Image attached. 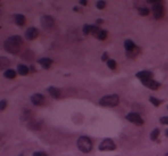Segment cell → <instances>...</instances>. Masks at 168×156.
Returning a JSON list of instances; mask_svg holds the SVG:
<instances>
[{
  "mask_svg": "<svg viewBox=\"0 0 168 156\" xmlns=\"http://www.w3.org/2000/svg\"><path fill=\"white\" fill-rule=\"evenodd\" d=\"M108 60H109V59H108V55H107V53L105 52V53L101 55V61H106V62H107Z\"/></svg>",
  "mask_w": 168,
  "mask_h": 156,
  "instance_id": "obj_33",
  "label": "cell"
},
{
  "mask_svg": "<svg viewBox=\"0 0 168 156\" xmlns=\"http://www.w3.org/2000/svg\"><path fill=\"white\" fill-rule=\"evenodd\" d=\"M160 123L165 124V125H168V116H163L160 118Z\"/></svg>",
  "mask_w": 168,
  "mask_h": 156,
  "instance_id": "obj_30",
  "label": "cell"
},
{
  "mask_svg": "<svg viewBox=\"0 0 168 156\" xmlns=\"http://www.w3.org/2000/svg\"><path fill=\"white\" fill-rule=\"evenodd\" d=\"M4 76H5V78H7V79H14V78L16 77V71L13 70V69H7V70H5Z\"/></svg>",
  "mask_w": 168,
  "mask_h": 156,
  "instance_id": "obj_17",
  "label": "cell"
},
{
  "mask_svg": "<svg viewBox=\"0 0 168 156\" xmlns=\"http://www.w3.org/2000/svg\"><path fill=\"white\" fill-rule=\"evenodd\" d=\"M38 63L44 68V69H48L52 63H53V60L50 59V57H43V59H39L38 60Z\"/></svg>",
  "mask_w": 168,
  "mask_h": 156,
  "instance_id": "obj_11",
  "label": "cell"
},
{
  "mask_svg": "<svg viewBox=\"0 0 168 156\" xmlns=\"http://www.w3.org/2000/svg\"><path fill=\"white\" fill-rule=\"evenodd\" d=\"M124 48H126V51L127 52H130V51H132L134 48H136V45H135V43L132 41V40H126L124 41Z\"/></svg>",
  "mask_w": 168,
  "mask_h": 156,
  "instance_id": "obj_19",
  "label": "cell"
},
{
  "mask_svg": "<svg viewBox=\"0 0 168 156\" xmlns=\"http://www.w3.org/2000/svg\"><path fill=\"white\" fill-rule=\"evenodd\" d=\"M165 156H168V153H167V154H166V155H165Z\"/></svg>",
  "mask_w": 168,
  "mask_h": 156,
  "instance_id": "obj_37",
  "label": "cell"
},
{
  "mask_svg": "<svg viewBox=\"0 0 168 156\" xmlns=\"http://www.w3.org/2000/svg\"><path fill=\"white\" fill-rule=\"evenodd\" d=\"M106 7V3L105 1H98L97 3V8L98 9H104Z\"/></svg>",
  "mask_w": 168,
  "mask_h": 156,
  "instance_id": "obj_28",
  "label": "cell"
},
{
  "mask_svg": "<svg viewBox=\"0 0 168 156\" xmlns=\"http://www.w3.org/2000/svg\"><path fill=\"white\" fill-rule=\"evenodd\" d=\"M29 115H31V111H29V110H25V111H24V114H23V117H22V119L24 120V119H26V118H30L31 116H29Z\"/></svg>",
  "mask_w": 168,
  "mask_h": 156,
  "instance_id": "obj_29",
  "label": "cell"
},
{
  "mask_svg": "<svg viewBox=\"0 0 168 156\" xmlns=\"http://www.w3.org/2000/svg\"><path fill=\"white\" fill-rule=\"evenodd\" d=\"M38 37V30L36 28H29L25 31V38L28 40H34Z\"/></svg>",
  "mask_w": 168,
  "mask_h": 156,
  "instance_id": "obj_9",
  "label": "cell"
},
{
  "mask_svg": "<svg viewBox=\"0 0 168 156\" xmlns=\"http://www.w3.org/2000/svg\"><path fill=\"white\" fill-rule=\"evenodd\" d=\"M79 4H81V5H83V6H87L88 1H87V0H81V1H79Z\"/></svg>",
  "mask_w": 168,
  "mask_h": 156,
  "instance_id": "obj_34",
  "label": "cell"
},
{
  "mask_svg": "<svg viewBox=\"0 0 168 156\" xmlns=\"http://www.w3.org/2000/svg\"><path fill=\"white\" fill-rule=\"evenodd\" d=\"M32 56H34V54H32V52H31V51H26V52L22 55V57H23V59H28V60H31V59H32Z\"/></svg>",
  "mask_w": 168,
  "mask_h": 156,
  "instance_id": "obj_27",
  "label": "cell"
},
{
  "mask_svg": "<svg viewBox=\"0 0 168 156\" xmlns=\"http://www.w3.org/2000/svg\"><path fill=\"white\" fill-rule=\"evenodd\" d=\"M101 23H103V20H100V18L97 20V24H101Z\"/></svg>",
  "mask_w": 168,
  "mask_h": 156,
  "instance_id": "obj_35",
  "label": "cell"
},
{
  "mask_svg": "<svg viewBox=\"0 0 168 156\" xmlns=\"http://www.w3.org/2000/svg\"><path fill=\"white\" fill-rule=\"evenodd\" d=\"M22 44H23V39L20 36H12L5 41L4 47L7 52L12 54H17L20 52V47L22 46Z\"/></svg>",
  "mask_w": 168,
  "mask_h": 156,
  "instance_id": "obj_1",
  "label": "cell"
},
{
  "mask_svg": "<svg viewBox=\"0 0 168 156\" xmlns=\"http://www.w3.org/2000/svg\"><path fill=\"white\" fill-rule=\"evenodd\" d=\"M40 122H37V120H32V122H29L28 123V129H30V130H34V131H36V130H39L42 126H40Z\"/></svg>",
  "mask_w": 168,
  "mask_h": 156,
  "instance_id": "obj_14",
  "label": "cell"
},
{
  "mask_svg": "<svg viewBox=\"0 0 168 156\" xmlns=\"http://www.w3.org/2000/svg\"><path fill=\"white\" fill-rule=\"evenodd\" d=\"M138 12H139V14H141L142 16H147L149 13H150V9L147 7H139Z\"/></svg>",
  "mask_w": 168,
  "mask_h": 156,
  "instance_id": "obj_23",
  "label": "cell"
},
{
  "mask_svg": "<svg viewBox=\"0 0 168 156\" xmlns=\"http://www.w3.org/2000/svg\"><path fill=\"white\" fill-rule=\"evenodd\" d=\"M91 30H92V25H90V24H85L83 26V34L84 35H90L91 34Z\"/></svg>",
  "mask_w": 168,
  "mask_h": 156,
  "instance_id": "obj_24",
  "label": "cell"
},
{
  "mask_svg": "<svg viewBox=\"0 0 168 156\" xmlns=\"http://www.w3.org/2000/svg\"><path fill=\"white\" fill-rule=\"evenodd\" d=\"M14 21H15V23H16L17 25L22 26V25H24V23H25V17H24V15H22V14H15Z\"/></svg>",
  "mask_w": 168,
  "mask_h": 156,
  "instance_id": "obj_15",
  "label": "cell"
},
{
  "mask_svg": "<svg viewBox=\"0 0 168 156\" xmlns=\"http://www.w3.org/2000/svg\"><path fill=\"white\" fill-rule=\"evenodd\" d=\"M126 118H127V120L136 124V125H143V124H144L143 118L139 116V114H137V113H129L126 116Z\"/></svg>",
  "mask_w": 168,
  "mask_h": 156,
  "instance_id": "obj_7",
  "label": "cell"
},
{
  "mask_svg": "<svg viewBox=\"0 0 168 156\" xmlns=\"http://www.w3.org/2000/svg\"><path fill=\"white\" fill-rule=\"evenodd\" d=\"M152 12H153V15H154V18L157 20H160L163 14H165V8H163V5L161 1H158L157 4H154L152 6Z\"/></svg>",
  "mask_w": 168,
  "mask_h": 156,
  "instance_id": "obj_5",
  "label": "cell"
},
{
  "mask_svg": "<svg viewBox=\"0 0 168 156\" xmlns=\"http://www.w3.org/2000/svg\"><path fill=\"white\" fill-rule=\"evenodd\" d=\"M17 72L21 76H26L28 74H29V68L24 65H19L17 66Z\"/></svg>",
  "mask_w": 168,
  "mask_h": 156,
  "instance_id": "obj_16",
  "label": "cell"
},
{
  "mask_svg": "<svg viewBox=\"0 0 168 156\" xmlns=\"http://www.w3.org/2000/svg\"><path fill=\"white\" fill-rule=\"evenodd\" d=\"M116 148L115 142L112 139H104L101 143L99 145V150L100 151H108V150H114Z\"/></svg>",
  "mask_w": 168,
  "mask_h": 156,
  "instance_id": "obj_4",
  "label": "cell"
},
{
  "mask_svg": "<svg viewBox=\"0 0 168 156\" xmlns=\"http://www.w3.org/2000/svg\"><path fill=\"white\" fill-rule=\"evenodd\" d=\"M138 53H139V48L136 46V48H134L132 51L127 52V56H128V57H130V59H134V57H136V56L138 55Z\"/></svg>",
  "mask_w": 168,
  "mask_h": 156,
  "instance_id": "obj_20",
  "label": "cell"
},
{
  "mask_svg": "<svg viewBox=\"0 0 168 156\" xmlns=\"http://www.w3.org/2000/svg\"><path fill=\"white\" fill-rule=\"evenodd\" d=\"M166 136H167V137H168V129H167V130H166Z\"/></svg>",
  "mask_w": 168,
  "mask_h": 156,
  "instance_id": "obj_36",
  "label": "cell"
},
{
  "mask_svg": "<svg viewBox=\"0 0 168 156\" xmlns=\"http://www.w3.org/2000/svg\"><path fill=\"white\" fill-rule=\"evenodd\" d=\"M8 66H9L8 59H6L5 56H1V57H0V69H1V70H5Z\"/></svg>",
  "mask_w": 168,
  "mask_h": 156,
  "instance_id": "obj_18",
  "label": "cell"
},
{
  "mask_svg": "<svg viewBox=\"0 0 168 156\" xmlns=\"http://www.w3.org/2000/svg\"><path fill=\"white\" fill-rule=\"evenodd\" d=\"M32 156H47V154L44 151H36V153H34Z\"/></svg>",
  "mask_w": 168,
  "mask_h": 156,
  "instance_id": "obj_32",
  "label": "cell"
},
{
  "mask_svg": "<svg viewBox=\"0 0 168 156\" xmlns=\"http://www.w3.org/2000/svg\"><path fill=\"white\" fill-rule=\"evenodd\" d=\"M145 86H147L149 88H151V90H153V91H157V90H159V87L161 86V84L159 83V82H157V80H154V79H150V80H147V82H145V83H143Z\"/></svg>",
  "mask_w": 168,
  "mask_h": 156,
  "instance_id": "obj_13",
  "label": "cell"
},
{
  "mask_svg": "<svg viewBox=\"0 0 168 156\" xmlns=\"http://www.w3.org/2000/svg\"><path fill=\"white\" fill-rule=\"evenodd\" d=\"M150 101H151V103L153 105V106H155V107H159L160 106V103H161V101L160 100H158L157 98H154V97H150Z\"/></svg>",
  "mask_w": 168,
  "mask_h": 156,
  "instance_id": "obj_26",
  "label": "cell"
},
{
  "mask_svg": "<svg viewBox=\"0 0 168 156\" xmlns=\"http://www.w3.org/2000/svg\"><path fill=\"white\" fill-rule=\"evenodd\" d=\"M6 106H7V102L5 101V100H1L0 101V110H5V108H6Z\"/></svg>",
  "mask_w": 168,
  "mask_h": 156,
  "instance_id": "obj_31",
  "label": "cell"
},
{
  "mask_svg": "<svg viewBox=\"0 0 168 156\" xmlns=\"http://www.w3.org/2000/svg\"><path fill=\"white\" fill-rule=\"evenodd\" d=\"M120 102V98L118 94H109V95H105L100 99L99 105L103 107H115L118 106Z\"/></svg>",
  "mask_w": 168,
  "mask_h": 156,
  "instance_id": "obj_2",
  "label": "cell"
},
{
  "mask_svg": "<svg viewBox=\"0 0 168 156\" xmlns=\"http://www.w3.org/2000/svg\"><path fill=\"white\" fill-rule=\"evenodd\" d=\"M107 67H108L110 70H115V69H116V62H115V60L109 59V60L107 61Z\"/></svg>",
  "mask_w": 168,
  "mask_h": 156,
  "instance_id": "obj_21",
  "label": "cell"
},
{
  "mask_svg": "<svg viewBox=\"0 0 168 156\" xmlns=\"http://www.w3.org/2000/svg\"><path fill=\"white\" fill-rule=\"evenodd\" d=\"M77 147L83 153H90L92 150L93 145H92V141L90 140V138H88L85 136H82L77 140Z\"/></svg>",
  "mask_w": 168,
  "mask_h": 156,
  "instance_id": "obj_3",
  "label": "cell"
},
{
  "mask_svg": "<svg viewBox=\"0 0 168 156\" xmlns=\"http://www.w3.org/2000/svg\"><path fill=\"white\" fill-rule=\"evenodd\" d=\"M40 24H42V26H43L45 30H50V29H52V28L54 26L55 21H54V18H53L52 16H50V15H43L42 18H40Z\"/></svg>",
  "mask_w": 168,
  "mask_h": 156,
  "instance_id": "obj_6",
  "label": "cell"
},
{
  "mask_svg": "<svg viewBox=\"0 0 168 156\" xmlns=\"http://www.w3.org/2000/svg\"><path fill=\"white\" fill-rule=\"evenodd\" d=\"M31 102L35 105V106H42L44 105L45 102V98L40 94V93H36V94H34L31 97Z\"/></svg>",
  "mask_w": 168,
  "mask_h": 156,
  "instance_id": "obj_10",
  "label": "cell"
},
{
  "mask_svg": "<svg viewBox=\"0 0 168 156\" xmlns=\"http://www.w3.org/2000/svg\"><path fill=\"white\" fill-rule=\"evenodd\" d=\"M106 37H107V31H106V30H101L100 32H99V35L97 36V39H99V40H105Z\"/></svg>",
  "mask_w": 168,
  "mask_h": 156,
  "instance_id": "obj_25",
  "label": "cell"
},
{
  "mask_svg": "<svg viewBox=\"0 0 168 156\" xmlns=\"http://www.w3.org/2000/svg\"><path fill=\"white\" fill-rule=\"evenodd\" d=\"M159 134H160V130H159V129H154V130L151 132V136H150L151 140H152V141H155V140L158 139Z\"/></svg>",
  "mask_w": 168,
  "mask_h": 156,
  "instance_id": "obj_22",
  "label": "cell"
},
{
  "mask_svg": "<svg viewBox=\"0 0 168 156\" xmlns=\"http://www.w3.org/2000/svg\"><path fill=\"white\" fill-rule=\"evenodd\" d=\"M47 91H48L50 95H51L52 98H54V99H60V97H61V92H60L59 88L53 87V86H50V87L47 88Z\"/></svg>",
  "mask_w": 168,
  "mask_h": 156,
  "instance_id": "obj_12",
  "label": "cell"
},
{
  "mask_svg": "<svg viewBox=\"0 0 168 156\" xmlns=\"http://www.w3.org/2000/svg\"><path fill=\"white\" fill-rule=\"evenodd\" d=\"M136 77L138 79H141L142 83H145V82H147L150 79H153V74L151 71H149V70H143V71L137 72L136 74Z\"/></svg>",
  "mask_w": 168,
  "mask_h": 156,
  "instance_id": "obj_8",
  "label": "cell"
}]
</instances>
